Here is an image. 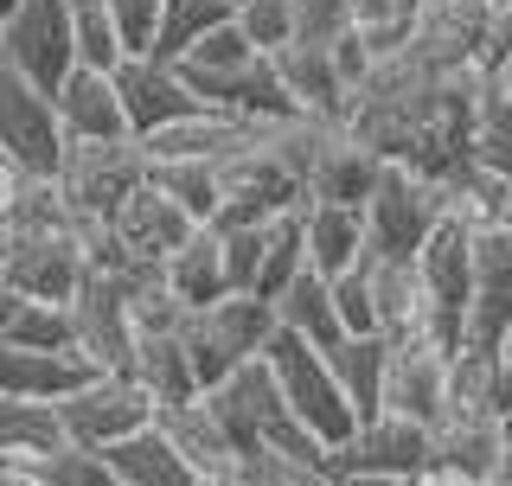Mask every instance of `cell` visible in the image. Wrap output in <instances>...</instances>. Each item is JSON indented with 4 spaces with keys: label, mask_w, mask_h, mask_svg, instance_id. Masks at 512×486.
Wrapping results in <instances>:
<instances>
[{
    "label": "cell",
    "mask_w": 512,
    "mask_h": 486,
    "mask_svg": "<svg viewBox=\"0 0 512 486\" xmlns=\"http://www.w3.org/2000/svg\"><path fill=\"white\" fill-rule=\"evenodd\" d=\"M333 480H352V474H391V480H429L436 474V429L429 423H410V416L384 410L372 423H359V435L327 461Z\"/></svg>",
    "instance_id": "9"
},
{
    "label": "cell",
    "mask_w": 512,
    "mask_h": 486,
    "mask_svg": "<svg viewBox=\"0 0 512 486\" xmlns=\"http://www.w3.org/2000/svg\"><path fill=\"white\" fill-rule=\"evenodd\" d=\"M256 58H263V52H256V45L244 39V26L231 20V26H218L212 39H199V45H192V52L180 58V71H186V84L199 90V103H205V96H212L218 84H231V77H244Z\"/></svg>",
    "instance_id": "28"
},
{
    "label": "cell",
    "mask_w": 512,
    "mask_h": 486,
    "mask_svg": "<svg viewBox=\"0 0 512 486\" xmlns=\"http://www.w3.org/2000/svg\"><path fill=\"white\" fill-rule=\"evenodd\" d=\"M109 13H116V26H122L128 58H154V39H160V13H167V0H109Z\"/></svg>",
    "instance_id": "36"
},
{
    "label": "cell",
    "mask_w": 512,
    "mask_h": 486,
    "mask_svg": "<svg viewBox=\"0 0 512 486\" xmlns=\"http://www.w3.org/2000/svg\"><path fill=\"white\" fill-rule=\"evenodd\" d=\"M448 224V199L436 173H416V167H384V180L365 205V256H391V263H416Z\"/></svg>",
    "instance_id": "3"
},
{
    "label": "cell",
    "mask_w": 512,
    "mask_h": 486,
    "mask_svg": "<svg viewBox=\"0 0 512 486\" xmlns=\"http://www.w3.org/2000/svg\"><path fill=\"white\" fill-rule=\"evenodd\" d=\"M58 416H64V429H71L77 448H103V455L116 442H128V435H141V429L160 423L154 397L141 391L128 371H96L84 391H71L58 403Z\"/></svg>",
    "instance_id": "7"
},
{
    "label": "cell",
    "mask_w": 512,
    "mask_h": 486,
    "mask_svg": "<svg viewBox=\"0 0 512 486\" xmlns=\"http://www.w3.org/2000/svg\"><path fill=\"white\" fill-rule=\"evenodd\" d=\"M160 429H167V442L192 461V474H199L205 486L212 480H244V455H237L231 429L218 423V410L205 397L180 403V410H160Z\"/></svg>",
    "instance_id": "16"
},
{
    "label": "cell",
    "mask_w": 512,
    "mask_h": 486,
    "mask_svg": "<svg viewBox=\"0 0 512 486\" xmlns=\"http://www.w3.org/2000/svg\"><path fill=\"white\" fill-rule=\"evenodd\" d=\"M71 448V429H64L58 403H20V397H0V461L7 467H32L39 474L52 455Z\"/></svg>",
    "instance_id": "21"
},
{
    "label": "cell",
    "mask_w": 512,
    "mask_h": 486,
    "mask_svg": "<svg viewBox=\"0 0 512 486\" xmlns=\"http://www.w3.org/2000/svg\"><path fill=\"white\" fill-rule=\"evenodd\" d=\"M237 26H244V39L263 58H276V52H288V45L301 39L295 0H237Z\"/></svg>",
    "instance_id": "33"
},
{
    "label": "cell",
    "mask_w": 512,
    "mask_h": 486,
    "mask_svg": "<svg viewBox=\"0 0 512 486\" xmlns=\"http://www.w3.org/2000/svg\"><path fill=\"white\" fill-rule=\"evenodd\" d=\"M500 231H512V192H506V218H500Z\"/></svg>",
    "instance_id": "42"
},
{
    "label": "cell",
    "mask_w": 512,
    "mask_h": 486,
    "mask_svg": "<svg viewBox=\"0 0 512 486\" xmlns=\"http://www.w3.org/2000/svg\"><path fill=\"white\" fill-rule=\"evenodd\" d=\"M7 295H13V288H7ZM7 346H20V352H77V320H71V307L20 301V295H13Z\"/></svg>",
    "instance_id": "32"
},
{
    "label": "cell",
    "mask_w": 512,
    "mask_h": 486,
    "mask_svg": "<svg viewBox=\"0 0 512 486\" xmlns=\"http://www.w3.org/2000/svg\"><path fill=\"white\" fill-rule=\"evenodd\" d=\"M96 371L77 359V352H20L0 346V397L20 403H64L71 391H84Z\"/></svg>",
    "instance_id": "18"
},
{
    "label": "cell",
    "mask_w": 512,
    "mask_h": 486,
    "mask_svg": "<svg viewBox=\"0 0 512 486\" xmlns=\"http://www.w3.org/2000/svg\"><path fill=\"white\" fill-rule=\"evenodd\" d=\"M282 320H276V301H256V295H231L218 307L186 320V359H192V378L199 391H218L231 384L244 365H256L269 346H276Z\"/></svg>",
    "instance_id": "1"
},
{
    "label": "cell",
    "mask_w": 512,
    "mask_h": 486,
    "mask_svg": "<svg viewBox=\"0 0 512 486\" xmlns=\"http://www.w3.org/2000/svg\"><path fill=\"white\" fill-rule=\"evenodd\" d=\"M340 320H346V339H372L378 333V314H372V288H365V275L352 269V275H340Z\"/></svg>",
    "instance_id": "37"
},
{
    "label": "cell",
    "mask_w": 512,
    "mask_h": 486,
    "mask_svg": "<svg viewBox=\"0 0 512 486\" xmlns=\"http://www.w3.org/2000/svg\"><path fill=\"white\" fill-rule=\"evenodd\" d=\"M448 371H455V352L429 346V339H391V391H384V410L436 429L448 416Z\"/></svg>",
    "instance_id": "12"
},
{
    "label": "cell",
    "mask_w": 512,
    "mask_h": 486,
    "mask_svg": "<svg viewBox=\"0 0 512 486\" xmlns=\"http://www.w3.org/2000/svg\"><path fill=\"white\" fill-rule=\"evenodd\" d=\"M474 160L493 167L500 180H512V96H500L493 84H487L480 116H474Z\"/></svg>",
    "instance_id": "34"
},
{
    "label": "cell",
    "mask_w": 512,
    "mask_h": 486,
    "mask_svg": "<svg viewBox=\"0 0 512 486\" xmlns=\"http://www.w3.org/2000/svg\"><path fill=\"white\" fill-rule=\"evenodd\" d=\"M116 96H122V109H128V128H135V141H154V135H167V128H180L186 116H199V90L186 84V71L180 64H167V58H128L122 71H116Z\"/></svg>",
    "instance_id": "10"
},
{
    "label": "cell",
    "mask_w": 512,
    "mask_h": 486,
    "mask_svg": "<svg viewBox=\"0 0 512 486\" xmlns=\"http://www.w3.org/2000/svg\"><path fill=\"white\" fill-rule=\"evenodd\" d=\"M0 64L20 71L26 84H39L45 96H58L64 77L77 71L71 0H20V13L0 26Z\"/></svg>",
    "instance_id": "5"
},
{
    "label": "cell",
    "mask_w": 512,
    "mask_h": 486,
    "mask_svg": "<svg viewBox=\"0 0 512 486\" xmlns=\"http://www.w3.org/2000/svg\"><path fill=\"white\" fill-rule=\"evenodd\" d=\"M333 486H429V480H391V474H352V480H333Z\"/></svg>",
    "instance_id": "39"
},
{
    "label": "cell",
    "mask_w": 512,
    "mask_h": 486,
    "mask_svg": "<svg viewBox=\"0 0 512 486\" xmlns=\"http://www.w3.org/2000/svg\"><path fill=\"white\" fill-rule=\"evenodd\" d=\"M256 135H263V128L224 116V109H199V116H186L180 128L141 141V148H148V160H205V167H218V160H231L237 148H250Z\"/></svg>",
    "instance_id": "22"
},
{
    "label": "cell",
    "mask_w": 512,
    "mask_h": 486,
    "mask_svg": "<svg viewBox=\"0 0 512 486\" xmlns=\"http://www.w3.org/2000/svg\"><path fill=\"white\" fill-rule=\"evenodd\" d=\"M263 359H269V371H276L288 410L301 416V429H308L314 442L327 448V461H333V455L352 442V435H359V410L346 403L333 359H327L320 346H308V339H295V333H276V346H269Z\"/></svg>",
    "instance_id": "2"
},
{
    "label": "cell",
    "mask_w": 512,
    "mask_h": 486,
    "mask_svg": "<svg viewBox=\"0 0 512 486\" xmlns=\"http://www.w3.org/2000/svg\"><path fill=\"white\" fill-rule=\"evenodd\" d=\"M276 320H282V333H295V339H308V346L320 352H333V346H346V320H340V288H333V275H295V282L276 295Z\"/></svg>",
    "instance_id": "23"
},
{
    "label": "cell",
    "mask_w": 512,
    "mask_h": 486,
    "mask_svg": "<svg viewBox=\"0 0 512 486\" xmlns=\"http://www.w3.org/2000/svg\"><path fill=\"white\" fill-rule=\"evenodd\" d=\"M135 282L141 275H90L71 301L77 320V359L90 371H128L135 365Z\"/></svg>",
    "instance_id": "8"
},
{
    "label": "cell",
    "mask_w": 512,
    "mask_h": 486,
    "mask_svg": "<svg viewBox=\"0 0 512 486\" xmlns=\"http://www.w3.org/2000/svg\"><path fill=\"white\" fill-rule=\"evenodd\" d=\"M506 192L512 180H500L493 167H480V160H455V167L442 173V199H448V224H461V231H500L506 218Z\"/></svg>",
    "instance_id": "25"
},
{
    "label": "cell",
    "mask_w": 512,
    "mask_h": 486,
    "mask_svg": "<svg viewBox=\"0 0 512 486\" xmlns=\"http://www.w3.org/2000/svg\"><path fill=\"white\" fill-rule=\"evenodd\" d=\"M128 378L154 397V410H180V403L205 397L199 378H192V359H186V333H141Z\"/></svg>",
    "instance_id": "24"
},
{
    "label": "cell",
    "mask_w": 512,
    "mask_h": 486,
    "mask_svg": "<svg viewBox=\"0 0 512 486\" xmlns=\"http://www.w3.org/2000/svg\"><path fill=\"white\" fill-rule=\"evenodd\" d=\"M0 295H7V282H0Z\"/></svg>",
    "instance_id": "44"
},
{
    "label": "cell",
    "mask_w": 512,
    "mask_h": 486,
    "mask_svg": "<svg viewBox=\"0 0 512 486\" xmlns=\"http://www.w3.org/2000/svg\"><path fill=\"white\" fill-rule=\"evenodd\" d=\"M154 160L141 141H103V148H64V167H58V192L64 205L77 212V224H109L148 186Z\"/></svg>",
    "instance_id": "4"
},
{
    "label": "cell",
    "mask_w": 512,
    "mask_h": 486,
    "mask_svg": "<svg viewBox=\"0 0 512 486\" xmlns=\"http://www.w3.org/2000/svg\"><path fill=\"white\" fill-rule=\"evenodd\" d=\"M160 282H167L173 295L186 301V314H205V307L231 301L237 288H231V263H224V237L212 231V224H199L186 250L173 256L167 269H160Z\"/></svg>",
    "instance_id": "20"
},
{
    "label": "cell",
    "mask_w": 512,
    "mask_h": 486,
    "mask_svg": "<svg viewBox=\"0 0 512 486\" xmlns=\"http://www.w3.org/2000/svg\"><path fill=\"white\" fill-rule=\"evenodd\" d=\"M276 71H282L288 96L301 103V116L346 122L352 84H346V71H340V52H333V45H288V52H276Z\"/></svg>",
    "instance_id": "17"
},
{
    "label": "cell",
    "mask_w": 512,
    "mask_h": 486,
    "mask_svg": "<svg viewBox=\"0 0 512 486\" xmlns=\"http://www.w3.org/2000/svg\"><path fill=\"white\" fill-rule=\"evenodd\" d=\"M71 32H77V71L116 77L128 64V45H122V26L109 13V0H71Z\"/></svg>",
    "instance_id": "30"
},
{
    "label": "cell",
    "mask_w": 512,
    "mask_h": 486,
    "mask_svg": "<svg viewBox=\"0 0 512 486\" xmlns=\"http://www.w3.org/2000/svg\"><path fill=\"white\" fill-rule=\"evenodd\" d=\"M39 480H45V486H122L103 448H77V442L64 448V455L45 461V467H39Z\"/></svg>",
    "instance_id": "35"
},
{
    "label": "cell",
    "mask_w": 512,
    "mask_h": 486,
    "mask_svg": "<svg viewBox=\"0 0 512 486\" xmlns=\"http://www.w3.org/2000/svg\"><path fill=\"white\" fill-rule=\"evenodd\" d=\"M109 467H116L122 486H205L199 474H192V461L167 442V429H160V423L109 448Z\"/></svg>",
    "instance_id": "27"
},
{
    "label": "cell",
    "mask_w": 512,
    "mask_h": 486,
    "mask_svg": "<svg viewBox=\"0 0 512 486\" xmlns=\"http://www.w3.org/2000/svg\"><path fill=\"white\" fill-rule=\"evenodd\" d=\"M436 474L461 486H500L506 480V416L448 410L436 423Z\"/></svg>",
    "instance_id": "11"
},
{
    "label": "cell",
    "mask_w": 512,
    "mask_h": 486,
    "mask_svg": "<svg viewBox=\"0 0 512 486\" xmlns=\"http://www.w3.org/2000/svg\"><path fill=\"white\" fill-rule=\"evenodd\" d=\"M301 231H308V269L314 275H352L365 263V212L359 205H327V199H314V205H301Z\"/></svg>",
    "instance_id": "19"
},
{
    "label": "cell",
    "mask_w": 512,
    "mask_h": 486,
    "mask_svg": "<svg viewBox=\"0 0 512 486\" xmlns=\"http://www.w3.org/2000/svg\"><path fill=\"white\" fill-rule=\"evenodd\" d=\"M333 371H340V391L346 403L359 410V423L384 416V391H391V339L372 333V339H346V346L327 352Z\"/></svg>",
    "instance_id": "26"
},
{
    "label": "cell",
    "mask_w": 512,
    "mask_h": 486,
    "mask_svg": "<svg viewBox=\"0 0 512 486\" xmlns=\"http://www.w3.org/2000/svg\"><path fill=\"white\" fill-rule=\"evenodd\" d=\"M64 128H58V103L39 84H26L20 71L0 64V154L26 173V180H58L64 167Z\"/></svg>",
    "instance_id": "6"
},
{
    "label": "cell",
    "mask_w": 512,
    "mask_h": 486,
    "mask_svg": "<svg viewBox=\"0 0 512 486\" xmlns=\"http://www.w3.org/2000/svg\"><path fill=\"white\" fill-rule=\"evenodd\" d=\"M52 103H58V128H64V141H71V148L135 141L128 109H122V96H116V77H103V71H71Z\"/></svg>",
    "instance_id": "14"
},
{
    "label": "cell",
    "mask_w": 512,
    "mask_h": 486,
    "mask_svg": "<svg viewBox=\"0 0 512 486\" xmlns=\"http://www.w3.org/2000/svg\"><path fill=\"white\" fill-rule=\"evenodd\" d=\"M13 13H20V0H0V26H7V20H13Z\"/></svg>",
    "instance_id": "41"
},
{
    "label": "cell",
    "mask_w": 512,
    "mask_h": 486,
    "mask_svg": "<svg viewBox=\"0 0 512 486\" xmlns=\"http://www.w3.org/2000/svg\"><path fill=\"white\" fill-rule=\"evenodd\" d=\"M0 486H45V480L32 474V467H7V461H0Z\"/></svg>",
    "instance_id": "40"
},
{
    "label": "cell",
    "mask_w": 512,
    "mask_h": 486,
    "mask_svg": "<svg viewBox=\"0 0 512 486\" xmlns=\"http://www.w3.org/2000/svg\"><path fill=\"white\" fill-rule=\"evenodd\" d=\"M365 288H372V314L384 339H429L436 346V320H429V295L416 263H391V256H365L359 263Z\"/></svg>",
    "instance_id": "15"
},
{
    "label": "cell",
    "mask_w": 512,
    "mask_h": 486,
    "mask_svg": "<svg viewBox=\"0 0 512 486\" xmlns=\"http://www.w3.org/2000/svg\"><path fill=\"white\" fill-rule=\"evenodd\" d=\"M512 339V231L474 237V307H468V346L500 352Z\"/></svg>",
    "instance_id": "13"
},
{
    "label": "cell",
    "mask_w": 512,
    "mask_h": 486,
    "mask_svg": "<svg viewBox=\"0 0 512 486\" xmlns=\"http://www.w3.org/2000/svg\"><path fill=\"white\" fill-rule=\"evenodd\" d=\"M506 32H512V7H506V26H500V39H506Z\"/></svg>",
    "instance_id": "43"
},
{
    "label": "cell",
    "mask_w": 512,
    "mask_h": 486,
    "mask_svg": "<svg viewBox=\"0 0 512 486\" xmlns=\"http://www.w3.org/2000/svg\"><path fill=\"white\" fill-rule=\"evenodd\" d=\"M148 180L167 192V199L180 205L192 224H218V212H224V180H218V167H205V160H154Z\"/></svg>",
    "instance_id": "29"
},
{
    "label": "cell",
    "mask_w": 512,
    "mask_h": 486,
    "mask_svg": "<svg viewBox=\"0 0 512 486\" xmlns=\"http://www.w3.org/2000/svg\"><path fill=\"white\" fill-rule=\"evenodd\" d=\"M231 0H167V13H160V39H154V58L180 64L199 39H212L218 26H231Z\"/></svg>",
    "instance_id": "31"
},
{
    "label": "cell",
    "mask_w": 512,
    "mask_h": 486,
    "mask_svg": "<svg viewBox=\"0 0 512 486\" xmlns=\"http://www.w3.org/2000/svg\"><path fill=\"white\" fill-rule=\"evenodd\" d=\"M487 84L500 90V96H512V32L500 45H493V58H487Z\"/></svg>",
    "instance_id": "38"
}]
</instances>
